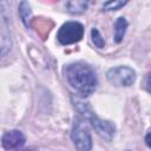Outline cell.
<instances>
[{
  "mask_svg": "<svg viewBox=\"0 0 151 151\" xmlns=\"http://www.w3.org/2000/svg\"><path fill=\"white\" fill-rule=\"evenodd\" d=\"M71 140L78 151H90L92 149V137L84 123L76 119L71 130Z\"/></svg>",
  "mask_w": 151,
  "mask_h": 151,
  "instance_id": "5b68a950",
  "label": "cell"
},
{
  "mask_svg": "<svg viewBox=\"0 0 151 151\" xmlns=\"http://www.w3.org/2000/svg\"><path fill=\"white\" fill-rule=\"evenodd\" d=\"M74 105L77 106L78 111L86 119H88V122L91 123L92 127L94 129V131L97 132V134L99 137H101L103 139H105L107 142H111L113 139V137L116 134V125L112 122L99 118L94 112H92V110L85 103H81V101L76 100V104Z\"/></svg>",
  "mask_w": 151,
  "mask_h": 151,
  "instance_id": "7a4b0ae2",
  "label": "cell"
},
{
  "mask_svg": "<svg viewBox=\"0 0 151 151\" xmlns=\"http://www.w3.org/2000/svg\"><path fill=\"white\" fill-rule=\"evenodd\" d=\"M126 4H127V1H120V0L106 1L103 5V11H118L122 7H124Z\"/></svg>",
  "mask_w": 151,
  "mask_h": 151,
  "instance_id": "7c38bea8",
  "label": "cell"
},
{
  "mask_svg": "<svg viewBox=\"0 0 151 151\" xmlns=\"http://www.w3.org/2000/svg\"><path fill=\"white\" fill-rule=\"evenodd\" d=\"M84 26L79 21L64 22L57 33V39L61 45H72L79 42L84 37Z\"/></svg>",
  "mask_w": 151,
  "mask_h": 151,
  "instance_id": "3957f363",
  "label": "cell"
},
{
  "mask_svg": "<svg viewBox=\"0 0 151 151\" xmlns=\"http://www.w3.org/2000/svg\"><path fill=\"white\" fill-rule=\"evenodd\" d=\"M67 12L71 14H83L86 12L88 7L87 1H81V0H76V1H67L65 4Z\"/></svg>",
  "mask_w": 151,
  "mask_h": 151,
  "instance_id": "9c48e42d",
  "label": "cell"
},
{
  "mask_svg": "<svg viewBox=\"0 0 151 151\" xmlns=\"http://www.w3.org/2000/svg\"><path fill=\"white\" fill-rule=\"evenodd\" d=\"M64 74L68 85L83 98L91 96L98 85V78L92 66L83 61L67 64Z\"/></svg>",
  "mask_w": 151,
  "mask_h": 151,
  "instance_id": "6da1fadb",
  "label": "cell"
},
{
  "mask_svg": "<svg viewBox=\"0 0 151 151\" xmlns=\"http://www.w3.org/2000/svg\"><path fill=\"white\" fill-rule=\"evenodd\" d=\"M26 143V137L20 130L6 131L1 137V145L5 150H18Z\"/></svg>",
  "mask_w": 151,
  "mask_h": 151,
  "instance_id": "8992f818",
  "label": "cell"
},
{
  "mask_svg": "<svg viewBox=\"0 0 151 151\" xmlns=\"http://www.w3.org/2000/svg\"><path fill=\"white\" fill-rule=\"evenodd\" d=\"M145 143H146L147 147H150V131H147V133L145 136Z\"/></svg>",
  "mask_w": 151,
  "mask_h": 151,
  "instance_id": "4fadbf2b",
  "label": "cell"
},
{
  "mask_svg": "<svg viewBox=\"0 0 151 151\" xmlns=\"http://www.w3.org/2000/svg\"><path fill=\"white\" fill-rule=\"evenodd\" d=\"M19 15L26 27H29V19L32 15V9L31 5L27 1H21L19 4Z\"/></svg>",
  "mask_w": 151,
  "mask_h": 151,
  "instance_id": "30bf717a",
  "label": "cell"
},
{
  "mask_svg": "<svg viewBox=\"0 0 151 151\" xmlns=\"http://www.w3.org/2000/svg\"><path fill=\"white\" fill-rule=\"evenodd\" d=\"M91 40L97 48H104L105 47V40L101 37V34L97 27H93L91 29Z\"/></svg>",
  "mask_w": 151,
  "mask_h": 151,
  "instance_id": "8fae6325",
  "label": "cell"
},
{
  "mask_svg": "<svg viewBox=\"0 0 151 151\" xmlns=\"http://www.w3.org/2000/svg\"><path fill=\"white\" fill-rule=\"evenodd\" d=\"M12 47V39L7 27L0 24V58L5 57Z\"/></svg>",
  "mask_w": 151,
  "mask_h": 151,
  "instance_id": "52a82bcc",
  "label": "cell"
},
{
  "mask_svg": "<svg viewBox=\"0 0 151 151\" xmlns=\"http://www.w3.org/2000/svg\"><path fill=\"white\" fill-rule=\"evenodd\" d=\"M106 79L110 84L118 87H129L136 81V71L129 66L120 65L107 70Z\"/></svg>",
  "mask_w": 151,
  "mask_h": 151,
  "instance_id": "277c9868",
  "label": "cell"
},
{
  "mask_svg": "<svg viewBox=\"0 0 151 151\" xmlns=\"http://www.w3.org/2000/svg\"><path fill=\"white\" fill-rule=\"evenodd\" d=\"M126 151H130V150H126Z\"/></svg>",
  "mask_w": 151,
  "mask_h": 151,
  "instance_id": "9a60e30c",
  "label": "cell"
},
{
  "mask_svg": "<svg viewBox=\"0 0 151 151\" xmlns=\"http://www.w3.org/2000/svg\"><path fill=\"white\" fill-rule=\"evenodd\" d=\"M17 151H33V150H19V149H18Z\"/></svg>",
  "mask_w": 151,
  "mask_h": 151,
  "instance_id": "5bb4252c",
  "label": "cell"
},
{
  "mask_svg": "<svg viewBox=\"0 0 151 151\" xmlns=\"http://www.w3.org/2000/svg\"><path fill=\"white\" fill-rule=\"evenodd\" d=\"M129 22L124 17H119L114 22V35L113 39L117 44H120L125 37V33L127 31Z\"/></svg>",
  "mask_w": 151,
  "mask_h": 151,
  "instance_id": "ba28073f",
  "label": "cell"
}]
</instances>
